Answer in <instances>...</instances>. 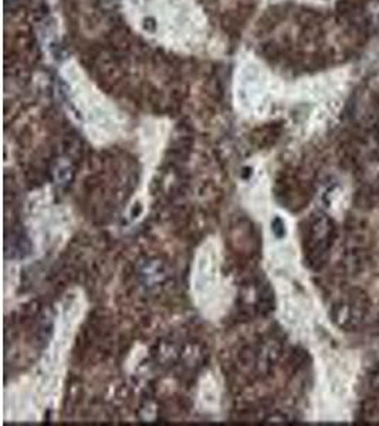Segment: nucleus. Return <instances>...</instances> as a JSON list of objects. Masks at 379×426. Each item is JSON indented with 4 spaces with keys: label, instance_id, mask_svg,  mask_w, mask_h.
Returning <instances> with one entry per match:
<instances>
[{
    "label": "nucleus",
    "instance_id": "1",
    "mask_svg": "<svg viewBox=\"0 0 379 426\" xmlns=\"http://www.w3.org/2000/svg\"><path fill=\"white\" fill-rule=\"evenodd\" d=\"M332 236V226L327 218H320L310 227L308 254L312 261H320L328 252Z\"/></svg>",
    "mask_w": 379,
    "mask_h": 426
}]
</instances>
